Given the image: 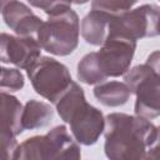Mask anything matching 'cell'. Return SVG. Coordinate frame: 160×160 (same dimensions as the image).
<instances>
[{"label":"cell","mask_w":160,"mask_h":160,"mask_svg":"<svg viewBox=\"0 0 160 160\" xmlns=\"http://www.w3.org/2000/svg\"><path fill=\"white\" fill-rule=\"evenodd\" d=\"M156 132V126L145 118L111 112L105 118V155L109 160H144Z\"/></svg>","instance_id":"cell-1"},{"label":"cell","mask_w":160,"mask_h":160,"mask_svg":"<svg viewBox=\"0 0 160 160\" xmlns=\"http://www.w3.org/2000/svg\"><path fill=\"white\" fill-rule=\"evenodd\" d=\"M55 106L61 120L70 124L72 138L78 144L90 146L98 142L105 130V118L101 110L86 101L84 90L78 82L72 81Z\"/></svg>","instance_id":"cell-2"},{"label":"cell","mask_w":160,"mask_h":160,"mask_svg":"<svg viewBox=\"0 0 160 160\" xmlns=\"http://www.w3.org/2000/svg\"><path fill=\"white\" fill-rule=\"evenodd\" d=\"M79 35V16L71 9L70 4L44 21L36 35V40L42 50L56 56H68L78 48Z\"/></svg>","instance_id":"cell-3"},{"label":"cell","mask_w":160,"mask_h":160,"mask_svg":"<svg viewBox=\"0 0 160 160\" xmlns=\"http://www.w3.org/2000/svg\"><path fill=\"white\" fill-rule=\"evenodd\" d=\"M124 82L135 94V115L148 120L160 116V71L141 64L124 75Z\"/></svg>","instance_id":"cell-4"},{"label":"cell","mask_w":160,"mask_h":160,"mask_svg":"<svg viewBox=\"0 0 160 160\" xmlns=\"http://www.w3.org/2000/svg\"><path fill=\"white\" fill-rule=\"evenodd\" d=\"M26 72L36 94L54 105L72 84L68 66L50 56H41Z\"/></svg>","instance_id":"cell-5"},{"label":"cell","mask_w":160,"mask_h":160,"mask_svg":"<svg viewBox=\"0 0 160 160\" xmlns=\"http://www.w3.org/2000/svg\"><path fill=\"white\" fill-rule=\"evenodd\" d=\"M159 20L160 6L144 4L118 18H112L109 26V35H122L135 41L142 38H154L158 35Z\"/></svg>","instance_id":"cell-6"},{"label":"cell","mask_w":160,"mask_h":160,"mask_svg":"<svg viewBox=\"0 0 160 160\" xmlns=\"http://www.w3.org/2000/svg\"><path fill=\"white\" fill-rule=\"evenodd\" d=\"M136 49V41L122 35H108L105 42L100 46L98 56L100 65L109 78L125 75L130 70Z\"/></svg>","instance_id":"cell-7"},{"label":"cell","mask_w":160,"mask_h":160,"mask_svg":"<svg viewBox=\"0 0 160 160\" xmlns=\"http://www.w3.org/2000/svg\"><path fill=\"white\" fill-rule=\"evenodd\" d=\"M41 46L36 38H21L2 32L0 36V60L19 69H30L40 58Z\"/></svg>","instance_id":"cell-8"},{"label":"cell","mask_w":160,"mask_h":160,"mask_svg":"<svg viewBox=\"0 0 160 160\" xmlns=\"http://www.w3.org/2000/svg\"><path fill=\"white\" fill-rule=\"evenodd\" d=\"M68 132L65 125H58L46 135H36L19 145L15 160H56L62 138Z\"/></svg>","instance_id":"cell-9"},{"label":"cell","mask_w":160,"mask_h":160,"mask_svg":"<svg viewBox=\"0 0 160 160\" xmlns=\"http://www.w3.org/2000/svg\"><path fill=\"white\" fill-rule=\"evenodd\" d=\"M1 15L6 26L21 38H36L44 24L26 4L16 0L2 1Z\"/></svg>","instance_id":"cell-10"},{"label":"cell","mask_w":160,"mask_h":160,"mask_svg":"<svg viewBox=\"0 0 160 160\" xmlns=\"http://www.w3.org/2000/svg\"><path fill=\"white\" fill-rule=\"evenodd\" d=\"M111 19L112 18L110 15L100 10L91 9L81 20L80 31L82 39L90 45L101 46L109 35Z\"/></svg>","instance_id":"cell-11"},{"label":"cell","mask_w":160,"mask_h":160,"mask_svg":"<svg viewBox=\"0 0 160 160\" xmlns=\"http://www.w3.org/2000/svg\"><path fill=\"white\" fill-rule=\"evenodd\" d=\"M1 134L18 136L22 132V105L14 95L1 92Z\"/></svg>","instance_id":"cell-12"},{"label":"cell","mask_w":160,"mask_h":160,"mask_svg":"<svg viewBox=\"0 0 160 160\" xmlns=\"http://www.w3.org/2000/svg\"><path fill=\"white\" fill-rule=\"evenodd\" d=\"M131 91L125 82L105 81L94 88V96L96 100L109 108L122 106L128 102Z\"/></svg>","instance_id":"cell-13"},{"label":"cell","mask_w":160,"mask_h":160,"mask_svg":"<svg viewBox=\"0 0 160 160\" xmlns=\"http://www.w3.org/2000/svg\"><path fill=\"white\" fill-rule=\"evenodd\" d=\"M54 118V110L48 102L39 100H29L22 110L24 130H34L46 126Z\"/></svg>","instance_id":"cell-14"},{"label":"cell","mask_w":160,"mask_h":160,"mask_svg":"<svg viewBox=\"0 0 160 160\" xmlns=\"http://www.w3.org/2000/svg\"><path fill=\"white\" fill-rule=\"evenodd\" d=\"M78 79L88 85H99L105 82L108 76L105 75L96 51H91L81 58L78 64L76 71Z\"/></svg>","instance_id":"cell-15"},{"label":"cell","mask_w":160,"mask_h":160,"mask_svg":"<svg viewBox=\"0 0 160 160\" xmlns=\"http://www.w3.org/2000/svg\"><path fill=\"white\" fill-rule=\"evenodd\" d=\"M25 80L24 75L20 70L14 68H1V80H0V89L1 92H15L24 88Z\"/></svg>","instance_id":"cell-16"},{"label":"cell","mask_w":160,"mask_h":160,"mask_svg":"<svg viewBox=\"0 0 160 160\" xmlns=\"http://www.w3.org/2000/svg\"><path fill=\"white\" fill-rule=\"evenodd\" d=\"M135 1H114V0H95L91 2L92 10H100L111 18H118L129 10L135 5Z\"/></svg>","instance_id":"cell-17"},{"label":"cell","mask_w":160,"mask_h":160,"mask_svg":"<svg viewBox=\"0 0 160 160\" xmlns=\"http://www.w3.org/2000/svg\"><path fill=\"white\" fill-rule=\"evenodd\" d=\"M1 149H2L1 160H15L18 155V149H19L16 138L12 135L1 134Z\"/></svg>","instance_id":"cell-18"},{"label":"cell","mask_w":160,"mask_h":160,"mask_svg":"<svg viewBox=\"0 0 160 160\" xmlns=\"http://www.w3.org/2000/svg\"><path fill=\"white\" fill-rule=\"evenodd\" d=\"M70 4L71 2H68V1H35V0L30 1V5H32L35 8H40L49 16L61 11Z\"/></svg>","instance_id":"cell-19"},{"label":"cell","mask_w":160,"mask_h":160,"mask_svg":"<svg viewBox=\"0 0 160 160\" xmlns=\"http://www.w3.org/2000/svg\"><path fill=\"white\" fill-rule=\"evenodd\" d=\"M156 139L154 144L148 149L144 160H160V125L156 126Z\"/></svg>","instance_id":"cell-20"},{"label":"cell","mask_w":160,"mask_h":160,"mask_svg":"<svg viewBox=\"0 0 160 160\" xmlns=\"http://www.w3.org/2000/svg\"><path fill=\"white\" fill-rule=\"evenodd\" d=\"M158 35H160V20H159V25H158Z\"/></svg>","instance_id":"cell-21"}]
</instances>
